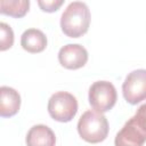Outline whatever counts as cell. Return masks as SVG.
<instances>
[{
  "mask_svg": "<svg viewBox=\"0 0 146 146\" xmlns=\"http://www.w3.org/2000/svg\"><path fill=\"white\" fill-rule=\"evenodd\" d=\"M116 146H141L146 143V104L138 107L115 137Z\"/></svg>",
  "mask_w": 146,
  "mask_h": 146,
  "instance_id": "7a4b0ae2",
  "label": "cell"
},
{
  "mask_svg": "<svg viewBox=\"0 0 146 146\" xmlns=\"http://www.w3.org/2000/svg\"><path fill=\"white\" fill-rule=\"evenodd\" d=\"M90 17V10L84 2L73 1L62 14L60 29L68 38H80L88 32Z\"/></svg>",
  "mask_w": 146,
  "mask_h": 146,
  "instance_id": "6da1fadb",
  "label": "cell"
},
{
  "mask_svg": "<svg viewBox=\"0 0 146 146\" xmlns=\"http://www.w3.org/2000/svg\"><path fill=\"white\" fill-rule=\"evenodd\" d=\"M65 0H38V6L42 11L55 13L64 3Z\"/></svg>",
  "mask_w": 146,
  "mask_h": 146,
  "instance_id": "4fadbf2b",
  "label": "cell"
},
{
  "mask_svg": "<svg viewBox=\"0 0 146 146\" xmlns=\"http://www.w3.org/2000/svg\"><path fill=\"white\" fill-rule=\"evenodd\" d=\"M30 9V0H0V13L13 18L24 17Z\"/></svg>",
  "mask_w": 146,
  "mask_h": 146,
  "instance_id": "8fae6325",
  "label": "cell"
},
{
  "mask_svg": "<svg viewBox=\"0 0 146 146\" xmlns=\"http://www.w3.org/2000/svg\"><path fill=\"white\" fill-rule=\"evenodd\" d=\"M25 141L30 146H38V145L52 146L56 144V137L54 131L49 127L44 124H36L29 130Z\"/></svg>",
  "mask_w": 146,
  "mask_h": 146,
  "instance_id": "30bf717a",
  "label": "cell"
},
{
  "mask_svg": "<svg viewBox=\"0 0 146 146\" xmlns=\"http://www.w3.org/2000/svg\"><path fill=\"white\" fill-rule=\"evenodd\" d=\"M108 122L106 116L95 110L86 111L79 119L78 132L87 143H100L108 135Z\"/></svg>",
  "mask_w": 146,
  "mask_h": 146,
  "instance_id": "3957f363",
  "label": "cell"
},
{
  "mask_svg": "<svg viewBox=\"0 0 146 146\" xmlns=\"http://www.w3.org/2000/svg\"><path fill=\"white\" fill-rule=\"evenodd\" d=\"M0 50L5 51L11 48L14 44V32L8 24H0Z\"/></svg>",
  "mask_w": 146,
  "mask_h": 146,
  "instance_id": "7c38bea8",
  "label": "cell"
},
{
  "mask_svg": "<svg viewBox=\"0 0 146 146\" xmlns=\"http://www.w3.org/2000/svg\"><path fill=\"white\" fill-rule=\"evenodd\" d=\"M122 94L127 103L137 105L146 99V70L139 68L130 72L122 84Z\"/></svg>",
  "mask_w": 146,
  "mask_h": 146,
  "instance_id": "8992f818",
  "label": "cell"
},
{
  "mask_svg": "<svg viewBox=\"0 0 146 146\" xmlns=\"http://www.w3.org/2000/svg\"><path fill=\"white\" fill-rule=\"evenodd\" d=\"M21 107V96L14 88L2 86L0 88V115L11 117L16 115Z\"/></svg>",
  "mask_w": 146,
  "mask_h": 146,
  "instance_id": "ba28073f",
  "label": "cell"
},
{
  "mask_svg": "<svg viewBox=\"0 0 146 146\" xmlns=\"http://www.w3.org/2000/svg\"><path fill=\"white\" fill-rule=\"evenodd\" d=\"M59 64L67 70H78L83 67L88 62L87 49L78 43H68L58 51Z\"/></svg>",
  "mask_w": 146,
  "mask_h": 146,
  "instance_id": "52a82bcc",
  "label": "cell"
},
{
  "mask_svg": "<svg viewBox=\"0 0 146 146\" xmlns=\"http://www.w3.org/2000/svg\"><path fill=\"white\" fill-rule=\"evenodd\" d=\"M21 46L31 54L42 52L47 47V36L38 29H27L21 36Z\"/></svg>",
  "mask_w": 146,
  "mask_h": 146,
  "instance_id": "9c48e42d",
  "label": "cell"
},
{
  "mask_svg": "<svg viewBox=\"0 0 146 146\" xmlns=\"http://www.w3.org/2000/svg\"><path fill=\"white\" fill-rule=\"evenodd\" d=\"M88 99L92 110L100 113L108 112L116 103V89L110 81H96L89 88Z\"/></svg>",
  "mask_w": 146,
  "mask_h": 146,
  "instance_id": "5b68a950",
  "label": "cell"
},
{
  "mask_svg": "<svg viewBox=\"0 0 146 146\" xmlns=\"http://www.w3.org/2000/svg\"><path fill=\"white\" fill-rule=\"evenodd\" d=\"M78 100L67 91H57L48 100V113L58 122H70L76 115Z\"/></svg>",
  "mask_w": 146,
  "mask_h": 146,
  "instance_id": "277c9868",
  "label": "cell"
}]
</instances>
